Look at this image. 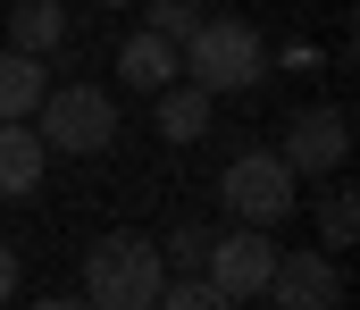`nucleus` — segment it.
Listing matches in <instances>:
<instances>
[{
  "label": "nucleus",
  "mask_w": 360,
  "mask_h": 310,
  "mask_svg": "<svg viewBox=\"0 0 360 310\" xmlns=\"http://www.w3.org/2000/svg\"><path fill=\"white\" fill-rule=\"evenodd\" d=\"M176 76H193L201 93H252L269 76V34L252 17H201L176 42Z\"/></svg>",
  "instance_id": "obj_1"
},
{
  "label": "nucleus",
  "mask_w": 360,
  "mask_h": 310,
  "mask_svg": "<svg viewBox=\"0 0 360 310\" xmlns=\"http://www.w3.org/2000/svg\"><path fill=\"white\" fill-rule=\"evenodd\" d=\"M168 76H176V42H168V34H151V25H143V34H126V42H117V84L160 93Z\"/></svg>",
  "instance_id": "obj_10"
},
{
  "label": "nucleus",
  "mask_w": 360,
  "mask_h": 310,
  "mask_svg": "<svg viewBox=\"0 0 360 310\" xmlns=\"http://www.w3.org/2000/svg\"><path fill=\"white\" fill-rule=\"evenodd\" d=\"M42 160H51L42 134H34L25 117H0V202H8V193H34V185H42Z\"/></svg>",
  "instance_id": "obj_11"
},
{
  "label": "nucleus",
  "mask_w": 360,
  "mask_h": 310,
  "mask_svg": "<svg viewBox=\"0 0 360 310\" xmlns=\"http://www.w3.org/2000/svg\"><path fill=\"white\" fill-rule=\"evenodd\" d=\"M269 269H276V226H226V235H210V252H201V277L218 285V302H260L269 294Z\"/></svg>",
  "instance_id": "obj_5"
},
{
  "label": "nucleus",
  "mask_w": 360,
  "mask_h": 310,
  "mask_svg": "<svg viewBox=\"0 0 360 310\" xmlns=\"http://www.w3.org/2000/svg\"><path fill=\"white\" fill-rule=\"evenodd\" d=\"M17 294H25V269H17V252L0 243V302H17Z\"/></svg>",
  "instance_id": "obj_17"
},
{
  "label": "nucleus",
  "mask_w": 360,
  "mask_h": 310,
  "mask_svg": "<svg viewBox=\"0 0 360 310\" xmlns=\"http://www.w3.org/2000/svg\"><path fill=\"white\" fill-rule=\"evenodd\" d=\"M352 235H360L352 185H327V193H319V252H352Z\"/></svg>",
  "instance_id": "obj_13"
},
{
  "label": "nucleus",
  "mask_w": 360,
  "mask_h": 310,
  "mask_svg": "<svg viewBox=\"0 0 360 310\" xmlns=\"http://www.w3.org/2000/svg\"><path fill=\"white\" fill-rule=\"evenodd\" d=\"M101 8H134V0H101Z\"/></svg>",
  "instance_id": "obj_18"
},
{
  "label": "nucleus",
  "mask_w": 360,
  "mask_h": 310,
  "mask_svg": "<svg viewBox=\"0 0 360 310\" xmlns=\"http://www.w3.org/2000/svg\"><path fill=\"white\" fill-rule=\"evenodd\" d=\"M134 8H143V25H151V34H168V42H184V34L210 17L201 0H134Z\"/></svg>",
  "instance_id": "obj_14"
},
{
  "label": "nucleus",
  "mask_w": 360,
  "mask_h": 310,
  "mask_svg": "<svg viewBox=\"0 0 360 310\" xmlns=\"http://www.w3.org/2000/svg\"><path fill=\"white\" fill-rule=\"evenodd\" d=\"M344 294H352V277L335 269V252H276L269 294H260V302H285V310H335Z\"/></svg>",
  "instance_id": "obj_7"
},
{
  "label": "nucleus",
  "mask_w": 360,
  "mask_h": 310,
  "mask_svg": "<svg viewBox=\"0 0 360 310\" xmlns=\"http://www.w3.org/2000/svg\"><path fill=\"white\" fill-rule=\"evenodd\" d=\"M319 59H327V51H319L310 34H302V42H269V67H319Z\"/></svg>",
  "instance_id": "obj_16"
},
{
  "label": "nucleus",
  "mask_w": 360,
  "mask_h": 310,
  "mask_svg": "<svg viewBox=\"0 0 360 310\" xmlns=\"http://www.w3.org/2000/svg\"><path fill=\"white\" fill-rule=\"evenodd\" d=\"M151 117H160V134H168V143H201V134H210V126H218V117H210V101H218V93H201V84H193V76H168V84H160V93H151Z\"/></svg>",
  "instance_id": "obj_9"
},
{
  "label": "nucleus",
  "mask_w": 360,
  "mask_h": 310,
  "mask_svg": "<svg viewBox=\"0 0 360 310\" xmlns=\"http://www.w3.org/2000/svg\"><path fill=\"white\" fill-rule=\"evenodd\" d=\"M293 185H302V176H293L276 151H235L226 176H218V202H226V218H243V226H285V218L302 209Z\"/></svg>",
  "instance_id": "obj_4"
},
{
  "label": "nucleus",
  "mask_w": 360,
  "mask_h": 310,
  "mask_svg": "<svg viewBox=\"0 0 360 310\" xmlns=\"http://www.w3.org/2000/svg\"><path fill=\"white\" fill-rule=\"evenodd\" d=\"M160 277H168L160 243H151V235L109 226V235L84 252V285H76V302H101V310H151V302H160Z\"/></svg>",
  "instance_id": "obj_2"
},
{
  "label": "nucleus",
  "mask_w": 360,
  "mask_h": 310,
  "mask_svg": "<svg viewBox=\"0 0 360 310\" xmlns=\"http://www.w3.org/2000/svg\"><path fill=\"white\" fill-rule=\"evenodd\" d=\"M68 34H76L68 0H17V8H8V42H17V51H34V59H59V51H68Z\"/></svg>",
  "instance_id": "obj_8"
},
{
  "label": "nucleus",
  "mask_w": 360,
  "mask_h": 310,
  "mask_svg": "<svg viewBox=\"0 0 360 310\" xmlns=\"http://www.w3.org/2000/svg\"><path fill=\"white\" fill-rule=\"evenodd\" d=\"M276 160L293 168V176H335L344 160H352V109L344 101H310L285 117V134H276Z\"/></svg>",
  "instance_id": "obj_6"
},
{
  "label": "nucleus",
  "mask_w": 360,
  "mask_h": 310,
  "mask_svg": "<svg viewBox=\"0 0 360 310\" xmlns=\"http://www.w3.org/2000/svg\"><path fill=\"white\" fill-rule=\"evenodd\" d=\"M34 134H42V151L92 160V151L117 143V101H109L101 84H42V101H34Z\"/></svg>",
  "instance_id": "obj_3"
},
{
  "label": "nucleus",
  "mask_w": 360,
  "mask_h": 310,
  "mask_svg": "<svg viewBox=\"0 0 360 310\" xmlns=\"http://www.w3.org/2000/svg\"><path fill=\"white\" fill-rule=\"evenodd\" d=\"M34 101H42V59L34 51H0V117H34Z\"/></svg>",
  "instance_id": "obj_12"
},
{
  "label": "nucleus",
  "mask_w": 360,
  "mask_h": 310,
  "mask_svg": "<svg viewBox=\"0 0 360 310\" xmlns=\"http://www.w3.org/2000/svg\"><path fill=\"white\" fill-rule=\"evenodd\" d=\"M201 252H210V226H201V218H176V226H168V243H160V260H168V269H201Z\"/></svg>",
  "instance_id": "obj_15"
}]
</instances>
